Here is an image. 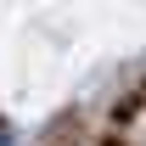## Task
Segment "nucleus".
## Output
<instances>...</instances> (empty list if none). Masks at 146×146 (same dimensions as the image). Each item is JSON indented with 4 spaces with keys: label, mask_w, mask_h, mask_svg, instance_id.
I'll use <instances>...</instances> for the list:
<instances>
[{
    "label": "nucleus",
    "mask_w": 146,
    "mask_h": 146,
    "mask_svg": "<svg viewBox=\"0 0 146 146\" xmlns=\"http://www.w3.org/2000/svg\"><path fill=\"white\" fill-rule=\"evenodd\" d=\"M0 146H11V135H6V129H0Z\"/></svg>",
    "instance_id": "f257e3e1"
}]
</instances>
